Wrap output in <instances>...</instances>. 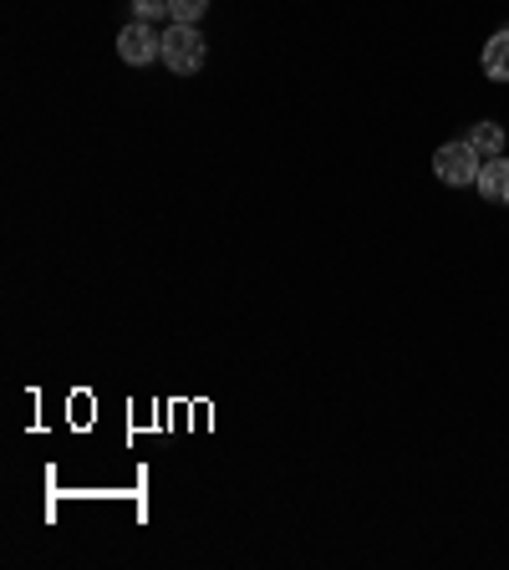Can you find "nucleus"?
Segmentation results:
<instances>
[{
	"label": "nucleus",
	"mask_w": 509,
	"mask_h": 570,
	"mask_svg": "<svg viewBox=\"0 0 509 570\" xmlns=\"http://www.w3.org/2000/svg\"><path fill=\"white\" fill-rule=\"evenodd\" d=\"M174 77H193V71H204L209 62V42L199 26H184V21H174V26L164 31V56H158Z\"/></svg>",
	"instance_id": "f257e3e1"
},
{
	"label": "nucleus",
	"mask_w": 509,
	"mask_h": 570,
	"mask_svg": "<svg viewBox=\"0 0 509 570\" xmlns=\"http://www.w3.org/2000/svg\"><path fill=\"white\" fill-rule=\"evenodd\" d=\"M479 168H484V158L468 148V138L443 143L439 154H433V174H439L443 183H454V189H464V183H479Z\"/></svg>",
	"instance_id": "f03ea898"
},
{
	"label": "nucleus",
	"mask_w": 509,
	"mask_h": 570,
	"mask_svg": "<svg viewBox=\"0 0 509 570\" xmlns=\"http://www.w3.org/2000/svg\"><path fill=\"white\" fill-rule=\"evenodd\" d=\"M118 56H123L128 67H148L153 56H164V31H153L148 21H128L118 31Z\"/></svg>",
	"instance_id": "7ed1b4c3"
},
{
	"label": "nucleus",
	"mask_w": 509,
	"mask_h": 570,
	"mask_svg": "<svg viewBox=\"0 0 509 570\" xmlns=\"http://www.w3.org/2000/svg\"><path fill=\"white\" fill-rule=\"evenodd\" d=\"M479 194L489 199V204H509V158H484L479 168Z\"/></svg>",
	"instance_id": "20e7f679"
},
{
	"label": "nucleus",
	"mask_w": 509,
	"mask_h": 570,
	"mask_svg": "<svg viewBox=\"0 0 509 570\" xmlns=\"http://www.w3.org/2000/svg\"><path fill=\"white\" fill-rule=\"evenodd\" d=\"M484 77L489 82H509V26L495 31L489 46H484Z\"/></svg>",
	"instance_id": "39448f33"
},
{
	"label": "nucleus",
	"mask_w": 509,
	"mask_h": 570,
	"mask_svg": "<svg viewBox=\"0 0 509 570\" xmlns=\"http://www.w3.org/2000/svg\"><path fill=\"white\" fill-rule=\"evenodd\" d=\"M468 148H474L479 158H499L505 154V127L499 123H474L468 127Z\"/></svg>",
	"instance_id": "423d86ee"
},
{
	"label": "nucleus",
	"mask_w": 509,
	"mask_h": 570,
	"mask_svg": "<svg viewBox=\"0 0 509 570\" xmlns=\"http://www.w3.org/2000/svg\"><path fill=\"white\" fill-rule=\"evenodd\" d=\"M174 21V11H168V0H133V21H148V26H158V21Z\"/></svg>",
	"instance_id": "0eeeda50"
},
{
	"label": "nucleus",
	"mask_w": 509,
	"mask_h": 570,
	"mask_svg": "<svg viewBox=\"0 0 509 570\" xmlns=\"http://www.w3.org/2000/svg\"><path fill=\"white\" fill-rule=\"evenodd\" d=\"M168 11H174V21H184V26H199V15L209 11V0H168Z\"/></svg>",
	"instance_id": "6e6552de"
}]
</instances>
